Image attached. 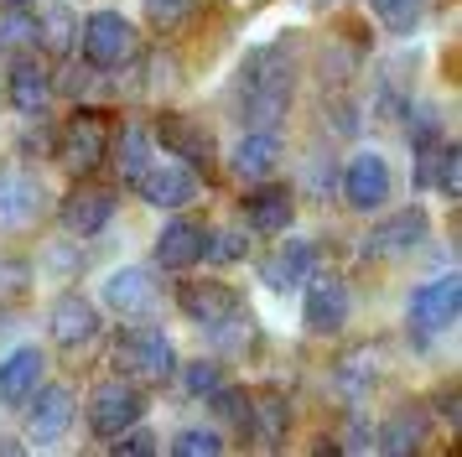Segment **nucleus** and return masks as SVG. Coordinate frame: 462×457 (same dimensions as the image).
<instances>
[{
  "instance_id": "nucleus-1",
  "label": "nucleus",
  "mask_w": 462,
  "mask_h": 457,
  "mask_svg": "<svg viewBox=\"0 0 462 457\" xmlns=\"http://www.w3.org/2000/svg\"><path fill=\"white\" fill-rule=\"evenodd\" d=\"M296 99V58L271 42V47H254L250 58L239 62V79H234V104L250 130H275L286 120V109Z\"/></svg>"
},
{
  "instance_id": "nucleus-2",
  "label": "nucleus",
  "mask_w": 462,
  "mask_h": 457,
  "mask_svg": "<svg viewBox=\"0 0 462 457\" xmlns=\"http://www.w3.org/2000/svg\"><path fill=\"white\" fill-rule=\"evenodd\" d=\"M109 364H115L120 379H146V385H156V379H171L177 374V353H171V343L156 328H135L130 322L125 332H115Z\"/></svg>"
},
{
  "instance_id": "nucleus-3",
  "label": "nucleus",
  "mask_w": 462,
  "mask_h": 457,
  "mask_svg": "<svg viewBox=\"0 0 462 457\" xmlns=\"http://www.w3.org/2000/svg\"><path fill=\"white\" fill-rule=\"evenodd\" d=\"M79 52H84L88 68L115 73V68H125V62L141 58V37H135V26L120 11H94L79 26Z\"/></svg>"
},
{
  "instance_id": "nucleus-4",
  "label": "nucleus",
  "mask_w": 462,
  "mask_h": 457,
  "mask_svg": "<svg viewBox=\"0 0 462 457\" xmlns=\"http://www.w3.org/2000/svg\"><path fill=\"white\" fill-rule=\"evenodd\" d=\"M52 156H58V166H63L68 177H94L99 162L109 156V120L99 109H73Z\"/></svg>"
},
{
  "instance_id": "nucleus-5",
  "label": "nucleus",
  "mask_w": 462,
  "mask_h": 457,
  "mask_svg": "<svg viewBox=\"0 0 462 457\" xmlns=\"http://www.w3.org/2000/svg\"><path fill=\"white\" fill-rule=\"evenodd\" d=\"M457 312H462V281L457 275H437V281L416 286L411 307H405V328H411L416 343H431L437 332H447L457 322Z\"/></svg>"
},
{
  "instance_id": "nucleus-6",
  "label": "nucleus",
  "mask_w": 462,
  "mask_h": 457,
  "mask_svg": "<svg viewBox=\"0 0 462 457\" xmlns=\"http://www.w3.org/2000/svg\"><path fill=\"white\" fill-rule=\"evenodd\" d=\"M141 415H146V395L135 390L130 379H105V385H94V395H88V432L99 436V442H115Z\"/></svg>"
},
{
  "instance_id": "nucleus-7",
  "label": "nucleus",
  "mask_w": 462,
  "mask_h": 457,
  "mask_svg": "<svg viewBox=\"0 0 462 457\" xmlns=\"http://www.w3.org/2000/svg\"><path fill=\"white\" fill-rule=\"evenodd\" d=\"M58 219H63L68 234H105L109 219H115V187L94 182V177H73V192H68L63 203H58Z\"/></svg>"
},
{
  "instance_id": "nucleus-8",
  "label": "nucleus",
  "mask_w": 462,
  "mask_h": 457,
  "mask_svg": "<svg viewBox=\"0 0 462 457\" xmlns=\"http://www.w3.org/2000/svg\"><path fill=\"white\" fill-rule=\"evenodd\" d=\"M426 239H431V213L400 208V213H390L384 224H374V234L364 239V249H369L374 260H405V255H416Z\"/></svg>"
},
{
  "instance_id": "nucleus-9",
  "label": "nucleus",
  "mask_w": 462,
  "mask_h": 457,
  "mask_svg": "<svg viewBox=\"0 0 462 457\" xmlns=\"http://www.w3.org/2000/svg\"><path fill=\"white\" fill-rule=\"evenodd\" d=\"M37 213H42V187H37V177H32L22 162L5 156V162H0V224L32 228Z\"/></svg>"
},
{
  "instance_id": "nucleus-10",
  "label": "nucleus",
  "mask_w": 462,
  "mask_h": 457,
  "mask_svg": "<svg viewBox=\"0 0 462 457\" xmlns=\"http://www.w3.org/2000/svg\"><path fill=\"white\" fill-rule=\"evenodd\" d=\"M105 307L130 317V322L135 317H151V312L162 307V286H156V275L146 266H125L105 281Z\"/></svg>"
},
{
  "instance_id": "nucleus-11",
  "label": "nucleus",
  "mask_w": 462,
  "mask_h": 457,
  "mask_svg": "<svg viewBox=\"0 0 462 457\" xmlns=\"http://www.w3.org/2000/svg\"><path fill=\"white\" fill-rule=\"evenodd\" d=\"M26 400H32V406H26V436H32L37 447L58 442V436L73 426V390H68V385H37Z\"/></svg>"
},
{
  "instance_id": "nucleus-12",
  "label": "nucleus",
  "mask_w": 462,
  "mask_h": 457,
  "mask_svg": "<svg viewBox=\"0 0 462 457\" xmlns=\"http://www.w3.org/2000/svg\"><path fill=\"white\" fill-rule=\"evenodd\" d=\"M47 328H52V343L58 349H84V343H94L99 332H105V317H99V307L88 302V296H58L52 302V317H47Z\"/></svg>"
},
{
  "instance_id": "nucleus-13",
  "label": "nucleus",
  "mask_w": 462,
  "mask_h": 457,
  "mask_svg": "<svg viewBox=\"0 0 462 457\" xmlns=\"http://www.w3.org/2000/svg\"><path fill=\"white\" fill-rule=\"evenodd\" d=\"M52 73H47V62H37L32 52H22V58H11V68H5V99H11V109H22V115H42L47 104H52Z\"/></svg>"
},
{
  "instance_id": "nucleus-14",
  "label": "nucleus",
  "mask_w": 462,
  "mask_h": 457,
  "mask_svg": "<svg viewBox=\"0 0 462 457\" xmlns=\"http://www.w3.org/2000/svg\"><path fill=\"white\" fill-rule=\"evenodd\" d=\"M177 307L188 312L192 322H198V328H224V322H229V317H239V291H229L224 286V281H188V286L177 291Z\"/></svg>"
},
{
  "instance_id": "nucleus-15",
  "label": "nucleus",
  "mask_w": 462,
  "mask_h": 457,
  "mask_svg": "<svg viewBox=\"0 0 462 457\" xmlns=\"http://www.w3.org/2000/svg\"><path fill=\"white\" fill-rule=\"evenodd\" d=\"M348 286L333 281V275H307V291H301V317L312 332H343L348 322Z\"/></svg>"
},
{
  "instance_id": "nucleus-16",
  "label": "nucleus",
  "mask_w": 462,
  "mask_h": 457,
  "mask_svg": "<svg viewBox=\"0 0 462 457\" xmlns=\"http://www.w3.org/2000/svg\"><path fill=\"white\" fill-rule=\"evenodd\" d=\"M156 141L167 145L182 166H192V172H208V166L218 162L213 135L198 120H188V115H162V125H156Z\"/></svg>"
},
{
  "instance_id": "nucleus-17",
  "label": "nucleus",
  "mask_w": 462,
  "mask_h": 457,
  "mask_svg": "<svg viewBox=\"0 0 462 457\" xmlns=\"http://www.w3.org/2000/svg\"><path fill=\"white\" fill-rule=\"evenodd\" d=\"M296 219V192L281 182H254L250 192H245V224L260 228V234H286Z\"/></svg>"
},
{
  "instance_id": "nucleus-18",
  "label": "nucleus",
  "mask_w": 462,
  "mask_h": 457,
  "mask_svg": "<svg viewBox=\"0 0 462 457\" xmlns=\"http://www.w3.org/2000/svg\"><path fill=\"white\" fill-rule=\"evenodd\" d=\"M343 198H348L358 213L384 208V198H390V166H384V156L364 151V156H354V162L343 166Z\"/></svg>"
},
{
  "instance_id": "nucleus-19",
  "label": "nucleus",
  "mask_w": 462,
  "mask_h": 457,
  "mask_svg": "<svg viewBox=\"0 0 462 457\" xmlns=\"http://www.w3.org/2000/svg\"><path fill=\"white\" fill-rule=\"evenodd\" d=\"M426 436H431V406H400L384 426H379L374 447L384 457H416L426 447Z\"/></svg>"
},
{
  "instance_id": "nucleus-20",
  "label": "nucleus",
  "mask_w": 462,
  "mask_h": 457,
  "mask_svg": "<svg viewBox=\"0 0 462 457\" xmlns=\"http://www.w3.org/2000/svg\"><path fill=\"white\" fill-rule=\"evenodd\" d=\"M317 270V245L312 239H291L275 255H260V281L271 291H301V281Z\"/></svg>"
},
{
  "instance_id": "nucleus-21",
  "label": "nucleus",
  "mask_w": 462,
  "mask_h": 457,
  "mask_svg": "<svg viewBox=\"0 0 462 457\" xmlns=\"http://www.w3.org/2000/svg\"><path fill=\"white\" fill-rule=\"evenodd\" d=\"M141 198H146L151 208H188L192 198H198V172L182 162L171 166H146V177H141Z\"/></svg>"
},
{
  "instance_id": "nucleus-22",
  "label": "nucleus",
  "mask_w": 462,
  "mask_h": 457,
  "mask_svg": "<svg viewBox=\"0 0 462 457\" xmlns=\"http://www.w3.org/2000/svg\"><path fill=\"white\" fill-rule=\"evenodd\" d=\"M203 260V228L192 219H171L162 234H156V266L167 270H192Z\"/></svg>"
},
{
  "instance_id": "nucleus-23",
  "label": "nucleus",
  "mask_w": 462,
  "mask_h": 457,
  "mask_svg": "<svg viewBox=\"0 0 462 457\" xmlns=\"http://www.w3.org/2000/svg\"><path fill=\"white\" fill-rule=\"evenodd\" d=\"M275 156H281V135L275 130H250L245 141L234 145L229 166H234V177H245V182H265L275 172Z\"/></svg>"
},
{
  "instance_id": "nucleus-24",
  "label": "nucleus",
  "mask_w": 462,
  "mask_h": 457,
  "mask_svg": "<svg viewBox=\"0 0 462 457\" xmlns=\"http://www.w3.org/2000/svg\"><path fill=\"white\" fill-rule=\"evenodd\" d=\"M151 145H156V135H151L146 125H120L115 130V145H109V156H115V172L125 177L130 187L146 177V166H151Z\"/></svg>"
},
{
  "instance_id": "nucleus-25",
  "label": "nucleus",
  "mask_w": 462,
  "mask_h": 457,
  "mask_svg": "<svg viewBox=\"0 0 462 457\" xmlns=\"http://www.w3.org/2000/svg\"><path fill=\"white\" fill-rule=\"evenodd\" d=\"M37 385H42V353L37 349H16L0 359V400L5 406H22Z\"/></svg>"
},
{
  "instance_id": "nucleus-26",
  "label": "nucleus",
  "mask_w": 462,
  "mask_h": 457,
  "mask_svg": "<svg viewBox=\"0 0 462 457\" xmlns=\"http://www.w3.org/2000/svg\"><path fill=\"white\" fill-rule=\"evenodd\" d=\"M291 432V406H286V395L265 390L260 400H250V436H260L265 447H281Z\"/></svg>"
},
{
  "instance_id": "nucleus-27",
  "label": "nucleus",
  "mask_w": 462,
  "mask_h": 457,
  "mask_svg": "<svg viewBox=\"0 0 462 457\" xmlns=\"http://www.w3.org/2000/svg\"><path fill=\"white\" fill-rule=\"evenodd\" d=\"M32 47H37V16L22 0H5L0 5V58H22Z\"/></svg>"
},
{
  "instance_id": "nucleus-28",
  "label": "nucleus",
  "mask_w": 462,
  "mask_h": 457,
  "mask_svg": "<svg viewBox=\"0 0 462 457\" xmlns=\"http://www.w3.org/2000/svg\"><path fill=\"white\" fill-rule=\"evenodd\" d=\"M379 369H384V353H379L374 343H358V349H348L337 359V385L348 395H364L379 379Z\"/></svg>"
},
{
  "instance_id": "nucleus-29",
  "label": "nucleus",
  "mask_w": 462,
  "mask_h": 457,
  "mask_svg": "<svg viewBox=\"0 0 462 457\" xmlns=\"http://www.w3.org/2000/svg\"><path fill=\"white\" fill-rule=\"evenodd\" d=\"M37 47H47L52 58H68L79 47V21L68 5H52L47 16H37Z\"/></svg>"
},
{
  "instance_id": "nucleus-30",
  "label": "nucleus",
  "mask_w": 462,
  "mask_h": 457,
  "mask_svg": "<svg viewBox=\"0 0 462 457\" xmlns=\"http://www.w3.org/2000/svg\"><path fill=\"white\" fill-rule=\"evenodd\" d=\"M250 400H254V395L229 390V385H218V390L208 395L213 421H218V426H229V432H239V436H250Z\"/></svg>"
},
{
  "instance_id": "nucleus-31",
  "label": "nucleus",
  "mask_w": 462,
  "mask_h": 457,
  "mask_svg": "<svg viewBox=\"0 0 462 457\" xmlns=\"http://www.w3.org/2000/svg\"><path fill=\"white\" fill-rule=\"evenodd\" d=\"M369 11L384 32H395V37H411L420 26V0H369Z\"/></svg>"
},
{
  "instance_id": "nucleus-32",
  "label": "nucleus",
  "mask_w": 462,
  "mask_h": 457,
  "mask_svg": "<svg viewBox=\"0 0 462 457\" xmlns=\"http://www.w3.org/2000/svg\"><path fill=\"white\" fill-rule=\"evenodd\" d=\"M245 255H250V234L245 228H213V234H203V260H213V266H234Z\"/></svg>"
},
{
  "instance_id": "nucleus-33",
  "label": "nucleus",
  "mask_w": 462,
  "mask_h": 457,
  "mask_svg": "<svg viewBox=\"0 0 462 457\" xmlns=\"http://www.w3.org/2000/svg\"><path fill=\"white\" fill-rule=\"evenodd\" d=\"M192 16H198V0H146V21L162 32V37L182 32Z\"/></svg>"
},
{
  "instance_id": "nucleus-34",
  "label": "nucleus",
  "mask_w": 462,
  "mask_h": 457,
  "mask_svg": "<svg viewBox=\"0 0 462 457\" xmlns=\"http://www.w3.org/2000/svg\"><path fill=\"white\" fill-rule=\"evenodd\" d=\"M218 385H224V364H218V359H192L188 369H182V390H188L192 400H208Z\"/></svg>"
},
{
  "instance_id": "nucleus-35",
  "label": "nucleus",
  "mask_w": 462,
  "mask_h": 457,
  "mask_svg": "<svg viewBox=\"0 0 462 457\" xmlns=\"http://www.w3.org/2000/svg\"><path fill=\"white\" fill-rule=\"evenodd\" d=\"M447 145H452V141H437V135H426V145H416V187H437Z\"/></svg>"
},
{
  "instance_id": "nucleus-36",
  "label": "nucleus",
  "mask_w": 462,
  "mask_h": 457,
  "mask_svg": "<svg viewBox=\"0 0 462 457\" xmlns=\"http://www.w3.org/2000/svg\"><path fill=\"white\" fill-rule=\"evenodd\" d=\"M171 452H182V457H213V452H224V432H177V442H171Z\"/></svg>"
},
{
  "instance_id": "nucleus-37",
  "label": "nucleus",
  "mask_w": 462,
  "mask_h": 457,
  "mask_svg": "<svg viewBox=\"0 0 462 457\" xmlns=\"http://www.w3.org/2000/svg\"><path fill=\"white\" fill-rule=\"evenodd\" d=\"M109 447H115V457H135V452L151 457V452H156V436L141 432V421H135V426H130V432H120L115 442H109Z\"/></svg>"
},
{
  "instance_id": "nucleus-38",
  "label": "nucleus",
  "mask_w": 462,
  "mask_h": 457,
  "mask_svg": "<svg viewBox=\"0 0 462 457\" xmlns=\"http://www.w3.org/2000/svg\"><path fill=\"white\" fill-rule=\"evenodd\" d=\"M437 187L447 192V198H457V187H462V151L457 145H447V156H441V177Z\"/></svg>"
},
{
  "instance_id": "nucleus-39",
  "label": "nucleus",
  "mask_w": 462,
  "mask_h": 457,
  "mask_svg": "<svg viewBox=\"0 0 462 457\" xmlns=\"http://www.w3.org/2000/svg\"><path fill=\"white\" fill-rule=\"evenodd\" d=\"M437 406H441V421H447V426H457V390H447Z\"/></svg>"
},
{
  "instance_id": "nucleus-40",
  "label": "nucleus",
  "mask_w": 462,
  "mask_h": 457,
  "mask_svg": "<svg viewBox=\"0 0 462 457\" xmlns=\"http://www.w3.org/2000/svg\"><path fill=\"white\" fill-rule=\"evenodd\" d=\"M22 5H26V0H22Z\"/></svg>"
}]
</instances>
